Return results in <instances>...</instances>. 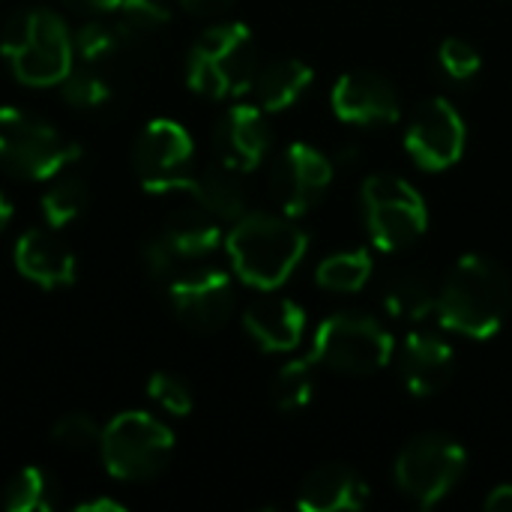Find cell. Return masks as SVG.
<instances>
[{"mask_svg": "<svg viewBox=\"0 0 512 512\" xmlns=\"http://www.w3.org/2000/svg\"><path fill=\"white\" fill-rule=\"evenodd\" d=\"M225 249L234 273L246 285L258 291H276L303 261L309 237L285 216L243 213L225 237Z\"/></svg>", "mask_w": 512, "mask_h": 512, "instance_id": "6da1fadb", "label": "cell"}, {"mask_svg": "<svg viewBox=\"0 0 512 512\" xmlns=\"http://www.w3.org/2000/svg\"><path fill=\"white\" fill-rule=\"evenodd\" d=\"M0 54L18 84L54 87L72 72L75 42L57 12L30 6L18 9L3 24Z\"/></svg>", "mask_w": 512, "mask_h": 512, "instance_id": "7a4b0ae2", "label": "cell"}, {"mask_svg": "<svg viewBox=\"0 0 512 512\" xmlns=\"http://www.w3.org/2000/svg\"><path fill=\"white\" fill-rule=\"evenodd\" d=\"M507 312H510L507 273L483 255L459 258L450 276L444 279L438 297L441 324L471 339H489L501 330Z\"/></svg>", "mask_w": 512, "mask_h": 512, "instance_id": "3957f363", "label": "cell"}, {"mask_svg": "<svg viewBox=\"0 0 512 512\" xmlns=\"http://www.w3.org/2000/svg\"><path fill=\"white\" fill-rule=\"evenodd\" d=\"M258 75L255 36L243 21L204 30L186 57V81L207 99H231L252 87Z\"/></svg>", "mask_w": 512, "mask_h": 512, "instance_id": "277c9868", "label": "cell"}, {"mask_svg": "<svg viewBox=\"0 0 512 512\" xmlns=\"http://www.w3.org/2000/svg\"><path fill=\"white\" fill-rule=\"evenodd\" d=\"M81 159V144L48 120L3 105L0 108V168L24 180H54Z\"/></svg>", "mask_w": 512, "mask_h": 512, "instance_id": "5b68a950", "label": "cell"}, {"mask_svg": "<svg viewBox=\"0 0 512 512\" xmlns=\"http://www.w3.org/2000/svg\"><path fill=\"white\" fill-rule=\"evenodd\" d=\"M99 453L114 480L144 483L168 468L174 432L147 411H123L102 429Z\"/></svg>", "mask_w": 512, "mask_h": 512, "instance_id": "8992f818", "label": "cell"}, {"mask_svg": "<svg viewBox=\"0 0 512 512\" xmlns=\"http://www.w3.org/2000/svg\"><path fill=\"white\" fill-rule=\"evenodd\" d=\"M393 357V336L384 324L360 312H339L330 315L312 345V360L345 372V375H369L390 363Z\"/></svg>", "mask_w": 512, "mask_h": 512, "instance_id": "52a82bcc", "label": "cell"}, {"mask_svg": "<svg viewBox=\"0 0 512 512\" xmlns=\"http://www.w3.org/2000/svg\"><path fill=\"white\" fill-rule=\"evenodd\" d=\"M363 216L372 243L384 252H399L417 243L429 225L423 195L396 174H372L363 183Z\"/></svg>", "mask_w": 512, "mask_h": 512, "instance_id": "ba28073f", "label": "cell"}, {"mask_svg": "<svg viewBox=\"0 0 512 512\" xmlns=\"http://www.w3.org/2000/svg\"><path fill=\"white\" fill-rule=\"evenodd\" d=\"M468 453L447 435H420L396 459L399 489L420 507H435L444 501L456 483L465 477Z\"/></svg>", "mask_w": 512, "mask_h": 512, "instance_id": "9c48e42d", "label": "cell"}, {"mask_svg": "<svg viewBox=\"0 0 512 512\" xmlns=\"http://www.w3.org/2000/svg\"><path fill=\"white\" fill-rule=\"evenodd\" d=\"M192 162H195V144L183 123L156 117L150 120L132 147V168L138 174V183L150 195L165 192H186L192 180Z\"/></svg>", "mask_w": 512, "mask_h": 512, "instance_id": "30bf717a", "label": "cell"}, {"mask_svg": "<svg viewBox=\"0 0 512 512\" xmlns=\"http://www.w3.org/2000/svg\"><path fill=\"white\" fill-rule=\"evenodd\" d=\"M468 129L462 114L447 99H429L411 117L405 132V147L411 159L426 171H447L465 153Z\"/></svg>", "mask_w": 512, "mask_h": 512, "instance_id": "8fae6325", "label": "cell"}, {"mask_svg": "<svg viewBox=\"0 0 512 512\" xmlns=\"http://www.w3.org/2000/svg\"><path fill=\"white\" fill-rule=\"evenodd\" d=\"M330 183L333 162L309 144H291L270 171V192L285 216L309 213L327 195Z\"/></svg>", "mask_w": 512, "mask_h": 512, "instance_id": "7c38bea8", "label": "cell"}, {"mask_svg": "<svg viewBox=\"0 0 512 512\" xmlns=\"http://www.w3.org/2000/svg\"><path fill=\"white\" fill-rule=\"evenodd\" d=\"M168 297L180 321L192 330L213 333L225 327L234 312V282L219 267H198L177 273L168 282Z\"/></svg>", "mask_w": 512, "mask_h": 512, "instance_id": "4fadbf2b", "label": "cell"}, {"mask_svg": "<svg viewBox=\"0 0 512 512\" xmlns=\"http://www.w3.org/2000/svg\"><path fill=\"white\" fill-rule=\"evenodd\" d=\"M213 147L225 168L237 174L255 171L270 150V126L264 108L261 105L228 108L213 129Z\"/></svg>", "mask_w": 512, "mask_h": 512, "instance_id": "5bb4252c", "label": "cell"}, {"mask_svg": "<svg viewBox=\"0 0 512 512\" xmlns=\"http://www.w3.org/2000/svg\"><path fill=\"white\" fill-rule=\"evenodd\" d=\"M333 111L345 123L357 126H378L399 120V93L396 87L378 72H348L333 87Z\"/></svg>", "mask_w": 512, "mask_h": 512, "instance_id": "9a60e30c", "label": "cell"}, {"mask_svg": "<svg viewBox=\"0 0 512 512\" xmlns=\"http://www.w3.org/2000/svg\"><path fill=\"white\" fill-rule=\"evenodd\" d=\"M12 261H15V270L39 288L54 291V288H66L75 282V255L51 231H42V228L24 231L15 240Z\"/></svg>", "mask_w": 512, "mask_h": 512, "instance_id": "2e32d148", "label": "cell"}, {"mask_svg": "<svg viewBox=\"0 0 512 512\" xmlns=\"http://www.w3.org/2000/svg\"><path fill=\"white\" fill-rule=\"evenodd\" d=\"M456 369V354L453 348L429 333H414L408 336L402 357H399V372L405 387L411 390V396H435L441 387H447V381L453 378Z\"/></svg>", "mask_w": 512, "mask_h": 512, "instance_id": "e0dca14e", "label": "cell"}, {"mask_svg": "<svg viewBox=\"0 0 512 512\" xmlns=\"http://www.w3.org/2000/svg\"><path fill=\"white\" fill-rule=\"evenodd\" d=\"M369 501V486L363 477L345 465H324L312 471L303 486L297 507L303 512H354Z\"/></svg>", "mask_w": 512, "mask_h": 512, "instance_id": "ac0fdd59", "label": "cell"}, {"mask_svg": "<svg viewBox=\"0 0 512 512\" xmlns=\"http://www.w3.org/2000/svg\"><path fill=\"white\" fill-rule=\"evenodd\" d=\"M246 333L264 351H294L306 330V312L285 297H261L243 315Z\"/></svg>", "mask_w": 512, "mask_h": 512, "instance_id": "d6986e66", "label": "cell"}, {"mask_svg": "<svg viewBox=\"0 0 512 512\" xmlns=\"http://www.w3.org/2000/svg\"><path fill=\"white\" fill-rule=\"evenodd\" d=\"M186 192L213 219L237 222L246 213V189L237 180V171H231L225 165H216V168H207L201 174H192Z\"/></svg>", "mask_w": 512, "mask_h": 512, "instance_id": "ffe728a7", "label": "cell"}, {"mask_svg": "<svg viewBox=\"0 0 512 512\" xmlns=\"http://www.w3.org/2000/svg\"><path fill=\"white\" fill-rule=\"evenodd\" d=\"M312 78H315V72L309 63L288 57V60H276V63L264 66L255 75L252 90L264 111H285L309 90Z\"/></svg>", "mask_w": 512, "mask_h": 512, "instance_id": "44dd1931", "label": "cell"}, {"mask_svg": "<svg viewBox=\"0 0 512 512\" xmlns=\"http://www.w3.org/2000/svg\"><path fill=\"white\" fill-rule=\"evenodd\" d=\"M162 237L174 246V252L186 261H195V258H207L210 252L219 249L222 243V231L216 225V219L195 207V210H177L168 216L165 228H162Z\"/></svg>", "mask_w": 512, "mask_h": 512, "instance_id": "7402d4cb", "label": "cell"}, {"mask_svg": "<svg viewBox=\"0 0 512 512\" xmlns=\"http://www.w3.org/2000/svg\"><path fill=\"white\" fill-rule=\"evenodd\" d=\"M0 507L6 512H51L57 507V486L42 468L27 465L6 483Z\"/></svg>", "mask_w": 512, "mask_h": 512, "instance_id": "603a6c76", "label": "cell"}, {"mask_svg": "<svg viewBox=\"0 0 512 512\" xmlns=\"http://www.w3.org/2000/svg\"><path fill=\"white\" fill-rule=\"evenodd\" d=\"M372 276V255L366 249H348V252H336L330 258H324L318 264V285L336 294H354L360 291Z\"/></svg>", "mask_w": 512, "mask_h": 512, "instance_id": "cb8c5ba5", "label": "cell"}, {"mask_svg": "<svg viewBox=\"0 0 512 512\" xmlns=\"http://www.w3.org/2000/svg\"><path fill=\"white\" fill-rule=\"evenodd\" d=\"M384 306L393 318H402V321H423L435 306H438V297L432 291V285L417 276V273H408V276H399L387 294H384Z\"/></svg>", "mask_w": 512, "mask_h": 512, "instance_id": "d4e9b609", "label": "cell"}, {"mask_svg": "<svg viewBox=\"0 0 512 512\" xmlns=\"http://www.w3.org/2000/svg\"><path fill=\"white\" fill-rule=\"evenodd\" d=\"M72 42H75V54L81 60L102 63V60L114 57L117 51H123L126 45H132L135 39L129 36V30L120 21H87L75 30Z\"/></svg>", "mask_w": 512, "mask_h": 512, "instance_id": "484cf974", "label": "cell"}, {"mask_svg": "<svg viewBox=\"0 0 512 512\" xmlns=\"http://www.w3.org/2000/svg\"><path fill=\"white\" fill-rule=\"evenodd\" d=\"M39 207H42V216H45V222L51 228L72 225L84 213V207H87V186H84V180H78V177H60V180H54L45 189Z\"/></svg>", "mask_w": 512, "mask_h": 512, "instance_id": "4316f807", "label": "cell"}, {"mask_svg": "<svg viewBox=\"0 0 512 512\" xmlns=\"http://www.w3.org/2000/svg\"><path fill=\"white\" fill-rule=\"evenodd\" d=\"M312 357L306 360H294L288 366L279 369L276 384H273V399L282 411H300L309 405L312 399V387H315V369H312Z\"/></svg>", "mask_w": 512, "mask_h": 512, "instance_id": "83f0119b", "label": "cell"}, {"mask_svg": "<svg viewBox=\"0 0 512 512\" xmlns=\"http://www.w3.org/2000/svg\"><path fill=\"white\" fill-rule=\"evenodd\" d=\"M60 93L72 108H102L111 99V84L93 72V69H72L63 81H60Z\"/></svg>", "mask_w": 512, "mask_h": 512, "instance_id": "f1b7e54d", "label": "cell"}, {"mask_svg": "<svg viewBox=\"0 0 512 512\" xmlns=\"http://www.w3.org/2000/svg\"><path fill=\"white\" fill-rule=\"evenodd\" d=\"M120 24L129 30L132 39H141L147 33H156L171 21V3L168 0H120Z\"/></svg>", "mask_w": 512, "mask_h": 512, "instance_id": "f546056e", "label": "cell"}, {"mask_svg": "<svg viewBox=\"0 0 512 512\" xmlns=\"http://www.w3.org/2000/svg\"><path fill=\"white\" fill-rule=\"evenodd\" d=\"M51 438L63 450H90L102 441V426L87 414H66L54 423Z\"/></svg>", "mask_w": 512, "mask_h": 512, "instance_id": "4dcf8cb0", "label": "cell"}, {"mask_svg": "<svg viewBox=\"0 0 512 512\" xmlns=\"http://www.w3.org/2000/svg\"><path fill=\"white\" fill-rule=\"evenodd\" d=\"M147 396H150L165 414H171V417H186V414L192 411V393H189V387H186L180 378L168 375V372H153V375H150V381H147Z\"/></svg>", "mask_w": 512, "mask_h": 512, "instance_id": "1f68e13d", "label": "cell"}, {"mask_svg": "<svg viewBox=\"0 0 512 512\" xmlns=\"http://www.w3.org/2000/svg\"><path fill=\"white\" fill-rule=\"evenodd\" d=\"M438 57H441V66H444V72L453 78V81H471L477 72H480V51L471 45V42H465V39H447L444 45H441V51H438Z\"/></svg>", "mask_w": 512, "mask_h": 512, "instance_id": "d6a6232c", "label": "cell"}, {"mask_svg": "<svg viewBox=\"0 0 512 512\" xmlns=\"http://www.w3.org/2000/svg\"><path fill=\"white\" fill-rule=\"evenodd\" d=\"M141 261H144L150 279H156V282H171V279L177 276V264H180L183 258H180V255L174 252V246L159 234V237H150V240L141 246Z\"/></svg>", "mask_w": 512, "mask_h": 512, "instance_id": "836d02e7", "label": "cell"}, {"mask_svg": "<svg viewBox=\"0 0 512 512\" xmlns=\"http://www.w3.org/2000/svg\"><path fill=\"white\" fill-rule=\"evenodd\" d=\"M75 512H126V504L117 498H87L75 504Z\"/></svg>", "mask_w": 512, "mask_h": 512, "instance_id": "e575fe53", "label": "cell"}, {"mask_svg": "<svg viewBox=\"0 0 512 512\" xmlns=\"http://www.w3.org/2000/svg\"><path fill=\"white\" fill-rule=\"evenodd\" d=\"M486 510L512 512V486H498V489L486 498Z\"/></svg>", "mask_w": 512, "mask_h": 512, "instance_id": "d590c367", "label": "cell"}, {"mask_svg": "<svg viewBox=\"0 0 512 512\" xmlns=\"http://www.w3.org/2000/svg\"><path fill=\"white\" fill-rule=\"evenodd\" d=\"M63 3L78 12H111L120 6V0H63Z\"/></svg>", "mask_w": 512, "mask_h": 512, "instance_id": "8d00e7d4", "label": "cell"}, {"mask_svg": "<svg viewBox=\"0 0 512 512\" xmlns=\"http://www.w3.org/2000/svg\"><path fill=\"white\" fill-rule=\"evenodd\" d=\"M231 3L234 0H180V6H186L195 15H210V12H219V9H225Z\"/></svg>", "mask_w": 512, "mask_h": 512, "instance_id": "74e56055", "label": "cell"}, {"mask_svg": "<svg viewBox=\"0 0 512 512\" xmlns=\"http://www.w3.org/2000/svg\"><path fill=\"white\" fill-rule=\"evenodd\" d=\"M9 222H12V204H9V198L0 192V234L6 231Z\"/></svg>", "mask_w": 512, "mask_h": 512, "instance_id": "f35d334b", "label": "cell"}]
</instances>
